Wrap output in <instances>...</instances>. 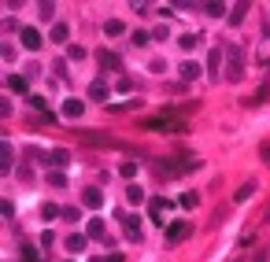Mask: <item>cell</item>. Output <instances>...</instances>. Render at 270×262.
I'll list each match as a JSON object with an SVG mask.
<instances>
[{
    "label": "cell",
    "instance_id": "obj_1",
    "mask_svg": "<svg viewBox=\"0 0 270 262\" xmlns=\"http://www.w3.org/2000/svg\"><path fill=\"white\" fill-rule=\"evenodd\" d=\"M152 170L159 174V178H174V174H185V170H200V159H156Z\"/></svg>",
    "mask_w": 270,
    "mask_h": 262
},
{
    "label": "cell",
    "instance_id": "obj_2",
    "mask_svg": "<svg viewBox=\"0 0 270 262\" xmlns=\"http://www.w3.org/2000/svg\"><path fill=\"white\" fill-rule=\"evenodd\" d=\"M144 129H156V133H185V122L174 119V115H152L144 122Z\"/></svg>",
    "mask_w": 270,
    "mask_h": 262
},
{
    "label": "cell",
    "instance_id": "obj_3",
    "mask_svg": "<svg viewBox=\"0 0 270 262\" xmlns=\"http://www.w3.org/2000/svg\"><path fill=\"white\" fill-rule=\"evenodd\" d=\"M226 78L229 81H241L245 78V60H241V48L229 44V67H226Z\"/></svg>",
    "mask_w": 270,
    "mask_h": 262
},
{
    "label": "cell",
    "instance_id": "obj_4",
    "mask_svg": "<svg viewBox=\"0 0 270 262\" xmlns=\"http://www.w3.org/2000/svg\"><path fill=\"white\" fill-rule=\"evenodd\" d=\"M19 37H22V48H30V52H37V48L45 44L41 30H34V26H22V30H19Z\"/></svg>",
    "mask_w": 270,
    "mask_h": 262
},
{
    "label": "cell",
    "instance_id": "obj_5",
    "mask_svg": "<svg viewBox=\"0 0 270 262\" xmlns=\"http://www.w3.org/2000/svg\"><path fill=\"white\" fill-rule=\"evenodd\" d=\"M122 229H126V240H141V222H137V214H122Z\"/></svg>",
    "mask_w": 270,
    "mask_h": 262
},
{
    "label": "cell",
    "instance_id": "obj_6",
    "mask_svg": "<svg viewBox=\"0 0 270 262\" xmlns=\"http://www.w3.org/2000/svg\"><path fill=\"white\" fill-rule=\"evenodd\" d=\"M185 237H189V225H185V222H170V225H167V240H170V244H181Z\"/></svg>",
    "mask_w": 270,
    "mask_h": 262
},
{
    "label": "cell",
    "instance_id": "obj_7",
    "mask_svg": "<svg viewBox=\"0 0 270 262\" xmlns=\"http://www.w3.org/2000/svg\"><path fill=\"white\" fill-rule=\"evenodd\" d=\"M82 203H85V207H93V211H100V207H104V192H100V188H85Z\"/></svg>",
    "mask_w": 270,
    "mask_h": 262
},
{
    "label": "cell",
    "instance_id": "obj_8",
    "mask_svg": "<svg viewBox=\"0 0 270 262\" xmlns=\"http://www.w3.org/2000/svg\"><path fill=\"white\" fill-rule=\"evenodd\" d=\"M96 63H100L104 70H118V56H115V52H108V48L96 52Z\"/></svg>",
    "mask_w": 270,
    "mask_h": 262
},
{
    "label": "cell",
    "instance_id": "obj_9",
    "mask_svg": "<svg viewBox=\"0 0 270 262\" xmlns=\"http://www.w3.org/2000/svg\"><path fill=\"white\" fill-rule=\"evenodd\" d=\"M41 162H48V166H67V162H70V155L63 152V148H56V152L41 155Z\"/></svg>",
    "mask_w": 270,
    "mask_h": 262
},
{
    "label": "cell",
    "instance_id": "obj_10",
    "mask_svg": "<svg viewBox=\"0 0 270 262\" xmlns=\"http://www.w3.org/2000/svg\"><path fill=\"white\" fill-rule=\"evenodd\" d=\"M82 111H85L82 100H63V115H67V119H82Z\"/></svg>",
    "mask_w": 270,
    "mask_h": 262
},
{
    "label": "cell",
    "instance_id": "obj_11",
    "mask_svg": "<svg viewBox=\"0 0 270 262\" xmlns=\"http://www.w3.org/2000/svg\"><path fill=\"white\" fill-rule=\"evenodd\" d=\"M11 162H15V152H11V144L4 141V144H0V170L8 174V166H11Z\"/></svg>",
    "mask_w": 270,
    "mask_h": 262
},
{
    "label": "cell",
    "instance_id": "obj_12",
    "mask_svg": "<svg viewBox=\"0 0 270 262\" xmlns=\"http://www.w3.org/2000/svg\"><path fill=\"white\" fill-rule=\"evenodd\" d=\"M245 11H248V4H233V8H229V26L245 22Z\"/></svg>",
    "mask_w": 270,
    "mask_h": 262
},
{
    "label": "cell",
    "instance_id": "obj_13",
    "mask_svg": "<svg viewBox=\"0 0 270 262\" xmlns=\"http://www.w3.org/2000/svg\"><path fill=\"white\" fill-rule=\"evenodd\" d=\"M178 74L185 78V81H193V78L200 74V63H193V60H189V63H181V67H178Z\"/></svg>",
    "mask_w": 270,
    "mask_h": 262
},
{
    "label": "cell",
    "instance_id": "obj_14",
    "mask_svg": "<svg viewBox=\"0 0 270 262\" xmlns=\"http://www.w3.org/2000/svg\"><path fill=\"white\" fill-rule=\"evenodd\" d=\"M89 100H108V85L93 81V85H89Z\"/></svg>",
    "mask_w": 270,
    "mask_h": 262
},
{
    "label": "cell",
    "instance_id": "obj_15",
    "mask_svg": "<svg viewBox=\"0 0 270 262\" xmlns=\"http://www.w3.org/2000/svg\"><path fill=\"white\" fill-rule=\"evenodd\" d=\"M78 251H85V237H67V255H78Z\"/></svg>",
    "mask_w": 270,
    "mask_h": 262
},
{
    "label": "cell",
    "instance_id": "obj_16",
    "mask_svg": "<svg viewBox=\"0 0 270 262\" xmlns=\"http://www.w3.org/2000/svg\"><path fill=\"white\" fill-rule=\"evenodd\" d=\"M200 41H203L200 34H181V37H178V44H181V48H185V52H189V48H196V44H200Z\"/></svg>",
    "mask_w": 270,
    "mask_h": 262
},
{
    "label": "cell",
    "instance_id": "obj_17",
    "mask_svg": "<svg viewBox=\"0 0 270 262\" xmlns=\"http://www.w3.org/2000/svg\"><path fill=\"white\" fill-rule=\"evenodd\" d=\"M122 30H126V26L118 22V19H108V22H104V34H108V37H118Z\"/></svg>",
    "mask_w": 270,
    "mask_h": 262
},
{
    "label": "cell",
    "instance_id": "obj_18",
    "mask_svg": "<svg viewBox=\"0 0 270 262\" xmlns=\"http://www.w3.org/2000/svg\"><path fill=\"white\" fill-rule=\"evenodd\" d=\"M252 192H255V181H248V185H241V188H237V196H233V200H237V203H245V200H252Z\"/></svg>",
    "mask_w": 270,
    "mask_h": 262
},
{
    "label": "cell",
    "instance_id": "obj_19",
    "mask_svg": "<svg viewBox=\"0 0 270 262\" xmlns=\"http://www.w3.org/2000/svg\"><path fill=\"white\" fill-rule=\"evenodd\" d=\"M8 89H11V93H26V78L22 74H11L8 78Z\"/></svg>",
    "mask_w": 270,
    "mask_h": 262
},
{
    "label": "cell",
    "instance_id": "obj_20",
    "mask_svg": "<svg viewBox=\"0 0 270 262\" xmlns=\"http://www.w3.org/2000/svg\"><path fill=\"white\" fill-rule=\"evenodd\" d=\"M41 214H45V222H56V218H59L63 211H59L56 203H45V207H41Z\"/></svg>",
    "mask_w": 270,
    "mask_h": 262
},
{
    "label": "cell",
    "instance_id": "obj_21",
    "mask_svg": "<svg viewBox=\"0 0 270 262\" xmlns=\"http://www.w3.org/2000/svg\"><path fill=\"white\" fill-rule=\"evenodd\" d=\"M67 34H70L67 22H56V26H52V41H67Z\"/></svg>",
    "mask_w": 270,
    "mask_h": 262
},
{
    "label": "cell",
    "instance_id": "obj_22",
    "mask_svg": "<svg viewBox=\"0 0 270 262\" xmlns=\"http://www.w3.org/2000/svg\"><path fill=\"white\" fill-rule=\"evenodd\" d=\"M48 185L63 188V185H67V174H63V170H52V174H48Z\"/></svg>",
    "mask_w": 270,
    "mask_h": 262
},
{
    "label": "cell",
    "instance_id": "obj_23",
    "mask_svg": "<svg viewBox=\"0 0 270 262\" xmlns=\"http://www.w3.org/2000/svg\"><path fill=\"white\" fill-rule=\"evenodd\" d=\"M89 237H96V240L104 237V222L100 218H89Z\"/></svg>",
    "mask_w": 270,
    "mask_h": 262
},
{
    "label": "cell",
    "instance_id": "obj_24",
    "mask_svg": "<svg viewBox=\"0 0 270 262\" xmlns=\"http://www.w3.org/2000/svg\"><path fill=\"white\" fill-rule=\"evenodd\" d=\"M178 203H181V207H185V211H193L196 203H200V196H196V192H185V196H181V200H178Z\"/></svg>",
    "mask_w": 270,
    "mask_h": 262
},
{
    "label": "cell",
    "instance_id": "obj_25",
    "mask_svg": "<svg viewBox=\"0 0 270 262\" xmlns=\"http://www.w3.org/2000/svg\"><path fill=\"white\" fill-rule=\"evenodd\" d=\"M126 196H130V203H144V188H137V185H130Z\"/></svg>",
    "mask_w": 270,
    "mask_h": 262
},
{
    "label": "cell",
    "instance_id": "obj_26",
    "mask_svg": "<svg viewBox=\"0 0 270 262\" xmlns=\"http://www.w3.org/2000/svg\"><path fill=\"white\" fill-rule=\"evenodd\" d=\"M37 15H41V19H56V4H48V0H45L41 8H37Z\"/></svg>",
    "mask_w": 270,
    "mask_h": 262
},
{
    "label": "cell",
    "instance_id": "obj_27",
    "mask_svg": "<svg viewBox=\"0 0 270 262\" xmlns=\"http://www.w3.org/2000/svg\"><path fill=\"white\" fill-rule=\"evenodd\" d=\"M207 63H211V74L219 70V63H222V48H211V56H207Z\"/></svg>",
    "mask_w": 270,
    "mask_h": 262
},
{
    "label": "cell",
    "instance_id": "obj_28",
    "mask_svg": "<svg viewBox=\"0 0 270 262\" xmlns=\"http://www.w3.org/2000/svg\"><path fill=\"white\" fill-rule=\"evenodd\" d=\"M203 11H207V15H222V11H229L226 4H219V0H215V4H203Z\"/></svg>",
    "mask_w": 270,
    "mask_h": 262
},
{
    "label": "cell",
    "instance_id": "obj_29",
    "mask_svg": "<svg viewBox=\"0 0 270 262\" xmlns=\"http://www.w3.org/2000/svg\"><path fill=\"white\" fill-rule=\"evenodd\" d=\"M118 174H122V178H134V174H137V162H122V166H118Z\"/></svg>",
    "mask_w": 270,
    "mask_h": 262
},
{
    "label": "cell",
    "instance_id": "obj_30",
    "mask_svg": "<svg viewBox=\"0 0 270 262\" xmlns=\"http://www.w3.org/2000/svg\"><path fill=\"white\" fill-rule=\"evenodd\" d=\"M63 218H67V222H78V218H82V211H78V207H63Z\"/></svg>",
    "mask_w": 270,
    "mask_h": 262
},
{
    "label": "cell",
    "instance_id": "obj_31",
    "mask_svg": "<svg viewBox=\"0 0 270 262\" xmlns=\"http://www.w3.org/2000/svg\"><path fill=\"white\" fill-rule=\"evenodd\" d=\"M22 262H41V259H37L34 247H22Z\"/></svg>",
    "mask_w": 270,
    "mask_h": 262
},
{
    "label": "cell",
    "instance_id": "obj_32",
    "mask_svg": "<svg viewBox=\"0 0 270 262\" xmlns=\"http://www.w3.org/2000/svg\"><path fill=\"white\" fill-rule=\"evenodd\" d=\"M67 56H70V60H82V56H85V48H78V44H70V48H67Z\"/></svg>",
    "mask_w": 270,
    "mask_h": 262
},
{
    "label": "cell",
    "instance_id": "obj_33",
    "mask_svg": "<svg viewBox=\"0 0 270 262\" xmlns=\"http://www.w3.org/2000/svg\"><path fill=\"white\" fill-rule=\"evenodd\" d=\"M255 262H267V255H255Z\"/></svg>",
    "mask_w": 270,
    "mask_h": 262
},
{
    "label": "cell",
    "instance_id": "obj_34",
    "mask_svg": "<svg viewBox=\"0 0 270 262\" xmlns=\"http://www.w3.org/2000/svg\"><path fill=\"white\" fill-rule=\"evenodd\" d=\"M267 162H270V148H267Z\"/></svg>",
    "mask_w": 270,
    "mask_h": 262
}]
</instances>
